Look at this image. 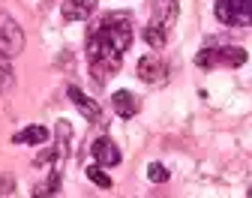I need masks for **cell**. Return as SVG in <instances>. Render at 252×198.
Instances as JSON below:
<instances>
[{
    "mask_svg": "<svg viewBox=\"0 0 252 198\" xmlns=\"http://www.w3.org/2000/svg\"><path fill=\"white\" fill-rule=\"evenodd\" d=\"M135 21L129 12H105L87 30V66L96 84H105L120 72L123 54L129 51L135 36Z\"/></svg>",
    "mask_w": 252,
    "mask_h": 198,
    "instance_id": "6da1fadb",
    "label": "cell"
},
{
    "mask_svg": "<svg viewBox=\"0 0 252 198\" xmlns=\"http://www.w3.org/2000/svg\"><path fill=\"white\" fill-rule=\"evenodd\" d=\"M174 21H177V0H153V15L144 27V42L150 48H165Z\"/></svg>",
    "mask_w": 252,
    "mask_h": 198,
    "instance_id": "7a4b0ae2",
    "label": "cell"
},
{
    "mask_svg": "<svg viewBox=\"0 0 252 198\" xmlns=\"http://www.w3.org/2000/svg\"><path fill=\"white\" fill-rule=\"evenodd\" d=\"M243 63H246V51L240 45H222V48L204 45L195 54V66H201V69H213V66H243Z\"/></svg>",
    "mask_w": 252,
    "mask_h": 198,
    "instance_id": "3957f363",
    "label": "cell"
},
{
    "mask_svg": "<svg viewBox=\"0 0 252 198\" xmlns=\"http://www.w3.org/2000/svg\"><path fill=\"white\" fill-rule=\"evenodd\" d=\"M213 15L228 27H246L252 24V0H216Z\"/></svg>",
    "mask_w": 252,
    "mask_h": 198,
    "instance_id": "277c9868",
    "label": "cell"
},
{
    "mask_svg": "<svg viewBox=\"0 0 252 198\" xmlns=\"http://www.w3.org/2000/svg\"><path fill=\"white\" fill-rule=\"evenodd\" d=\"M24 51V30L21 24L9 15V12H0V57H18Z\"/></svg>",
    "mask_w": 252,
    "mask_h": 198,
    "instance_id": "5b68a950",
    "label": "cell"
},
{
    "mask_svg": "<svg viewBox=\"0 0 252 198\" xmlns=\"http://www.w3.org/2000/svg\"><path fill=\"white\" fill-rule=\"evenodd\" d=\"M135 72H138V78H141L144 84H150V87L168 81V66H165V60H162L159 54H144V57L138 60V66H135Z\"/></svg>",
    "mask_w": 252,
    "mask_h": 198,
    "instance_id": "8992f818",
    "label": "cell"
},
{
    "mask_svg": "<svg viewBox=\"0 0 252 198\" xmlns=\"http://www.w3.org/2000/svg\"><path fill=\"white\" fill-rule=\"evenodd\" d=\"M90 153H93V162L96 165H102V168H114V165H120V150H117V144L108 138V135H102V138H96L90 144Z\"/></svg>",
    "mask_w": 252,
    "mask_h": 198,
    "instance_id": "52a82bcc",
    "label": "cell"
},
{
    "mask_svg": "<svg viewBox=\"0 0 252 198\" xmlns=\"http://www.w3.org/2000/svg\"><path fill=\"white\" fill-rule=\"evenodd\" d=\"M66 96L72 99V105H75V108H78L90 123H99V120H102V108H99V102H96V99H90L81 87L69 84V87H66Z\"/></svg>",
    "mask_w": 252,
    "mask_h": 198,
    "instance_id": "ba28073f",
    "label": "cell"
},
{
    "mask_svg": "<svg viewBox=\"0 0 252 198\" xmlns=\"http://www.w3.org/2000/svg\"><path fill=\"white\" fill-rule=\"evenodd\" d=\"M111 108L117 111V117L129 120V117H135V114L141 111V102H138L135 93H129V90H117V93L111 96Z\"/></svg>",
    "mask_w": 252,
    "mask_h": 198,
    "instance_id": "9c48e42d",
    "label": "cell"
},
{
    "mask_svg": "<svg viewBox=\"0 0 252 198\" xmlns=\"http://www.w3.org/2000/svg\"><path fill=\"white\" fill-rule=\"evenodd\" d=\"M60 177H63V165H51V168H48V177L33 186V198H57V192H60Z\"/></svg>",
    "mask_w": 252,
    "mask_h": 198,
    "instance_id": "30bf717a",
    "label": "cell"
},
{
    "mask_svg": "<svg viewBox=\"0 0 252 198\" xmlns=\"http://www.w3.org/2000/svg\"><path fill=\"white\" fill-rule=\"evenodd\" d=\"M96 12V0H66L63 3V18L66 21H87Z\"/></svg>",
    "mask_w": 252,
    "mask_h": 198,
    "instance_id": "8fae6325",
    "label": "cell"
},
{
    "mask_svg": "<svg viewBox=\"0 0 252 198\" xmlns=\"http://www.w3.org/2000/svg\"><path fill=\"white\" fill-rule=\"evenodd\" d=\"M12 141L15 144H45L48 141V129L45 126H39V123H33V126H24L21 132H15V135H12Z\"/></svg>",
    "mask_w": 252,
    "mask_h": 198,
    "instance_id": "7c38bea8",
    "label": "cell"
},
{
    "mask_svg": "<svg viewBox=\"0 0 252 198\" xmlns=\"http://www.w3.org/2000/svg\"><path fill=\"white\" fill-rule=\"evenodd\" d=\"M87 180H93V183H96L99 189H111V177L102 171V165H96V162H93V165H87Z\"/></svg>",
    "mask_w": 252,
    "mask_h": 198,
    "instance_id": "4fadbf2b",
    "label": "cell"
},
{
    "mask_svg": "<svg viewBox=\"0 0 252 198\" xmlns=\"http://www.w3.org/2000/svg\"><path fill=\"white\" fill-rule=\"evenodd\" d=\"M147 177H150V183H165L168 180V168L162 162H150L147 165Z\"/></svg>",
    "mask_w": 252,
    "mask_h": 198,
    "instance_id": "5bb4252c",
    "label": "cell"
},
{
    "mask_svg": "<svg viewBox=\"0 0 252 198\" xmlns=\"http://www.w3.org/2000/svg\"><path fill=\"white\" fill-rule=\"evenodd\" d=\"M12 84V69H9V63L0 60V90H6Z\"/></svg>",
    "mask_w": 252,
    "mask_h": 198,
    "instance_id": "9a60e30c",
    "label": "cell"
},
{
    "mask_svg": "<svg viewBox=\"0 0 252 198\" xmlns=\"http://www.w3.org/2000/svg\"><path fill=\"white\" fill-rule=\"evenodd\" d=\"M249 198H252V186H249Z\"/></svg>",
    "mask_w": 252,
    "mask_h": 198,
    "instance_id": "2e32d148",
    "label": "cell"
}]
</instances>
